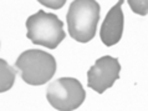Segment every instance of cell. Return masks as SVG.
I'll use <instances>...</instances> for the list:
<instances>
[{
    "instance_id": "cell-1",
    "label": "cell",
    "mask_w": 148,
    "mask_h": 111,
    "mask_svg": "<svg viewBox=\"0 0 148 111\" xmlns=\"http://www.w3.org/2000/svg\"><path fill=\"white\" fill-rule=\"evenodd\" d=\"M100 20V5L95 0H75L67 11L69 32L76 41L88 43L96 34Z\"/></svg>"
},
{
    "instance_id": "cell-2",
    "label": "cell",
    "mask_w": 148,
    "mask_h": 111,
    "mask_svg": "<svg viewBox=\"0 0 148 111\" xmlns=\"http://www.w3.org/2000/svg\"><path fill=\"white\" fill-rule=\"evenodd\" d=\"M27 39L35 45L55 49L65 39L64 23L55 14L39 10L26 20Z\"/></svg>"
},
{
    "instance_id": "cell-3",
    "label": "cell",
    "mask_w": 148,
    "mask_h": 111,
    "mask_svg": "<svg viewBox=\"0 0 148 111\" xmlns=\"http://www.w3.org/2000/svg\"><path fill=\"white\" fill-rule=\"evenodd\" d=\"M15 66L21 71V77L26 84L42 85L55 75L56 60L49 52L31 49L20 54Z\"/></svg>"
},
{
    "instance_id": "cell-4",
    "label": "cell",
    "mask_w": 148,
    "mask_h": 111,
    "mask_svg": "<svg viewBox=\"0 0 148 111\" xmlns=\"http://www.w3.org/2000/svg\"><path fill=\"white\" fill-rule=\"evenodd\" d=\"M84 86L75 77H61L47 88L46 99L54 109L59 111H72L85 101Z\"/></svg>"
},
{
    "instance_id": "cell-5",
    "label": "cell",
    "mask_w": 148,
    "mask_h": 111,
    "mask_svg": "<svg viewBox=\"0 0 148 111\" xmlns=\"http://www.w3.org/2000/svg\"><path fill=\"white\" fill-rule=\"evenodd\" d=\"M121 65L118 59L112 56H102L96 60L87 72V85L98 94L105 92L118 80Z\"/></svg>"
},
{
    "instance_id": "cell-6",
    "label": "cell",
    "mask_w": 148,
    "mask_h": 111,
    "mask_svg": "<svg viewBox=\"0 0 148 111\" xmlns=\"http://www.w3.org/2000/svg\"><path fill=\"white\" fill-rule=\"evenodd\" d=\"M122 4L123 1H118L117 4L111 8L102 23L100 36L101 40L106 46H113L122 38L123 32V13H122Z\"/></svg>"
},
{
    "instance_id": "cell-7",
    "label": "cell",
    "mask_w": 148,
    "mask_h": 111,
    "mask_svg": "<svg viewBox=\"0 0 148 111\" xmlns=\"http://www.w3.org/2000/svg\"><path fill=\"white\" fill-rule=\"evenodd\" d=\"M16 77V70L4 59H0V92H5L13 88Z\"/></svg>"
},
{
    "instance_id": "cell-8",
    "label": "cell",
    "mask_w": 148,
    "mask_h": 111,
    "mask_svg": "<svg viewBox=\"0 0 148 111\" xmlns=\"http://www.w3.org/2000/svg\"><path fill=\"white\" fill-rule=\"evenodd\" d=\"M128 5L138 15L148 14V0H130Z\"/></svg>"
},
{
    "instance_id": "cell-9",
    "label": "cell",
    "mask_w": 148,
    "mask_h": 111,
    "mask_svg": "<svg viewBox=\"0 0 148 111\" xmlns=\"http://www.w3.org/2000/svg\"><path fill=\"white\" fill-rule=\"evenodd\" d=\"M65 0H60V1H49V0H40V4L41 5H45L47 8H51V9H60L61 6L65 5Z\"/></svg>"
}]
</instances>
